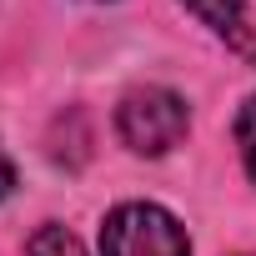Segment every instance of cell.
Returning a JSON list of instances; mask_svg holds the SVG:
<instances>
[{
    "label": "cell",
    "instance_id": "5",
    "mask_svg": "<svg viewBox=\"0 0 256 256\" xmlns=\"http://www.w3.org/2000/svg\"><path fill=\"white\" fill-rule=\"evenodd\" d=\"M236 146H241V161H246V171L256 176V96L241 106V116H236Z\"/></svg>",
    "mask_w": 256,
    "mask_h": 256
},
{
    "label": "cell",
    "instance_id": "1",
    "mask_svg": "<svg viewBox=\"0 0 256 256\" xmlns=\"http://www.w3.org/2000/svg\"><path fill=\"white\" fill-rule=\"evenodd\" d=\"M186 100L166 86H136L120 96V110H116V131L120 141L131 146L136 156H166L181 136H186Z\"/></svg>",
    "mask_w": 256,
    "mask_h": 256
},
{
    "label": "cell",
    "instance_id": "4",
    "mask_svg": "<svg viewBox=\"0 0 256 256\" xmlns=\"http://www.w3.org/2000/svg\"><path fill=\"white\" fill-rule=\"evenodd\" d=\"M26 256H86V246L66 231V226H40L26 246Z\"/></svg>",
    "mask_w": 256,
    "mask_h": 256
},
{
    "label": "cell",
    "instance_id": "3",
    "mask_svg": "<svg viewBox=\"0 0 256 256\" xmlns=\"http://www.w3.org/2000/svg\"><path fill=\"white\" fill-rule=\"evenodd\" d=\"M186 10H196L236 56L256 66V0H186Z\"/></svg>",
    "mask_w": 256,
    "mask_h": 256
},
{
    "label": "cell",
    "instance_id": "6",
    "mask_svg": "<svg viewBox=\"0 0 256 256\" xmlns=\"http://www.w3.org/2000/svg\"><path fill=\"white\" fill-rule=\"evenodd\" d=\"M16 191V166H10V156H6V146H0V201H6Z\"/></svg>",
    "mask_w": 256,
    "mask_h": 256
},
{
    "label": "cell",
    "instance_id": "2",
    "mask_svg": "<svg viewBox=\"0 0 256 256\" xmlns=\"http://www.w3.org/2000/svg\"><path fill=\"white\" fill-rule=\"evenodd\" d=\"M100 256H191V241L171 211L151 201H126L100 226Z\"/></svg>",
    "mask_w": 256,
    "mask_h": 256
}]
</instances>
